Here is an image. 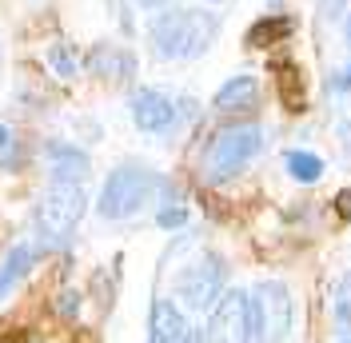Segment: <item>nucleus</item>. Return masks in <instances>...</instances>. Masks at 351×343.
Instances as JSON below:
<instances>
[{"label": "nucleus", "mask_w": 351, "mask_h": 343, "mask_svg": "<svg viewBox=\"0 0 351 343\" xmlns=\"http://www.w3.org/2000/svg\"><path fill=\"white\" fill-rule=\"evenodd\" d=\"M88 208V196H84V184H52L44 192L40 208H36V232L48 248L64 244L72 236V228L80 224V215Z\"/></svg>", "instance_id": "nucleus-4"}, {"label": "nucleus", "mask_w": 351, "mask_h": 343, "mask_svg": "<svg viewBox=\"0 0 351 343\" xmlns=\"http://www.w3.org/2000/svg\"><path fill=\"white\" fill-rule=\"evenodd\" d=\"M148 343H204L188 316L180 311L176 300H156L152 303V323H148Z\"/></svg>", "instance_id": "nucleus-9"}, {"label": "nucleus", "mask_w": 351, "mask_h": 343, "mask_svg": "<svg viewBox=\"0 0 351 343\" xmlns=\"http://www.w3.org/2000/svg\"><path fill=\"white\" fill-rule=\"evenodd\" d=\"M287 32H291V21L287 16H271V21H260L252 32H247V44H276V40H284Z\"/></svg>", "instance_id": "nucleus-15"}, {"label": "nucleus", "mask_w": 351, "mask_h": 343, "mask_svg": "<svg viewBox=\"0 0 351 343\" xmlns=\"http://www.w3.org/2000/svg\"><path fill=\"white\" fill-rule=\"evenodd\" d=\"M132 120H136V128L140 132H172L176 120H180V108L168 92H160V88H136L132 92Z\"/></svg>", "instance_id": "nucleus-8"}, {"label": "nucleus", "mask_w": 351, "mask_h": 343, "mask_svg": "<svg viewBox=\"0 0 351 343\" xmlns=\"http://www.w3.org/2000/svg\"><path fill=\"white\" fill-rule=\"evenodd\" d=\"M32 259H36V252H32L28 244H16V248L8 252V259L0 263V300H4V296H8L28 272H32Z\"/></svg>", "instance_id": "nucleus-13"}, {"label": "nucleus", "mask_w": 351, "mask_h": 343, "mask_svg": "<svg viewBox=\"0 0 351 343\" xmlns=\"http://www.w3.org/2000/svg\"><path fill=\"white\" fill-rule=\"evenodd\" d=\"M252 340L284 343L291 335V292L280 279H263L252 287Z\"/></svg>", "instance_id": "nucleus-5"}, {"label": "nucleus", "mask_w": 351, "mask_h": 343, "mask_svg": "<svg viewBox=\"0 0 351 343\" xmlns=\"http://www.w3.org/2000/svg\"><path fill=\"white\" fill-rule=\"evenodd\" d=\"M219 21L208 8H164L148 24V40L160 60H192L216 44Z\"/></svg>", "instance_id": "nucleus-1"}, {"label": "nucleus", "mask_w": 351, "mask_h": 343, "mask_svg": "<svg viewBox=\"0 0 351 343\" xmlns=\"http://www.w3.org/2000/svg\"><path fill=\"white\" fill-rule=\"evenodd\" d=\"M335 323H339V331L351 335V272L335 287Z\"/></svg>", "instance_id": "nucleus-16"}, {"label": "nucleus", "mask_w": 351, "mask_h": 343, "mask_svg": "<svg viewBox=\"0 0 351 343\" xmlns=\"http://www.w3.org/2000/svg\"><path fill=\"white\" fill-rule=\"evenodd\" d=\"M48 60H52V68H56V76H72V72H76V56L68 52L64 44H56V48L48 52Z\"/></svg>", "instance_id": "nucleus-17"}, {"label": "nucleus", "mask_w": 351, "mask_h": 343, "mask_svg": "<svg viewBox=\"0 0 351 343\" xmlns=\"http://www.w3.org/2000/svg\"><path fill=\"white\" fill-rule=\"evenodd\" d=\"M184 220H188L184 208H160V215H156V224H160V228H180Z\"/></svg>", "instance_id": "nucleus-19"}, {"label": "nucleus", "mask_w": 351, "mask_h": 343, "mask_svg": "<svg viewBox=\"0 0 351 343\" xmlns=\"http://www.w3.org/2000/svg\"><path fill=\"white\" fill-rule=\"evenodd\" d=\"M284 168H287V176H291L295 184H315V180L324 176V160H319L315 152L295 148V152H287L284 156Z\"/></svg>", "instance_id": "nucleus-14"}, {"label": "nucleus", "mask_w": 351, "mask_h": 343, "mask_svg": "<svg viewBox=\"0 0 351 343\" xmlns=\"http://www.w3.org/2000/svg\"><path fill=\"white\" fill-rule=\"evenodd\" d=\"M348 12V0H319V21H339Z\"/></svg>", "instance_id": "nucleus-18"}, {"label": "nucleus", "mask_w": 351, "mask_h": 343, "mask_svg": "<svg viewBox=\"0 0 351 343\" xmlns=\"http://www.w3.org/2000/svg\"><path fill=\"white\" fill-rule=\"evenodd\" d=\"M343 32H348V44H351V8H348V28H343Z\"/></svg>", "instance_id": "nucleus-24"}, {"label": "nucleus", "mask_w": 351, "mask_h": 343, "mask_svg": "<svg viewBox=\"0 0 351 343\" xmlns=\"http://www.w3.org/2000/svg\"><path fill=\"white\" fill-rule=\"evenodd\" d=\"M335 208H339V215H343V220H351V192L335 196Z\"/></svg>", "instance_id": "nucleus-22"}, {"label": "nucleus", "mask_w": 351, "mask_h": 343, "mask_svg": "<svg viewBox=\"0 0 351 343\" xmlns=\"http://www.w3.org/2000/svg\"><path fill=\"white\" fill-rule=\"evenodd\" d=\"M339 343H351V335H348V340H339Z\"/></svg>", "instance_id": "nucleus-25"}, {"label": "nucleus", "mask_w": 351, "mask_h": 343, "mask_svg": "<svg viewBox=\"0 0 351 343\" xmlns=\"http://www.w3.org/2000/svg\"><path fill=\"white\" fill-rule=\"evenodd\" d=\"M331 88H335V92H351V64L343 68V72H339V80H335Z\"/></svg>", "instance_id": "nucleus-23"}, {"label": "nucleus", "mask_w": 351, "mask_h": 343, "mask_svg": "<svg viewBox=\"0 0 351 343\" xmlns=\"http://www.w3.org/2000/svg\"><path fill=\"white\" fill-rule=\"evenodd\" d=\"M180 0H140V8H148V12H164V8H176Z\"/></svg>", "instance_id": "nucleus-21"}, {"label": "nucleus", "mask_w": 351, "mask_h": 343, "mask_svg": "<svg viewBox=\"0 0 351 343\" xmlns=\"http://www.w3.org/2000/svg\"><path fill=\"white\" fill-rule=\"evenodd\" d=\"M156 180L144 164H120L116 172H108L104 188H100V220H128L136 215L156 192Z\"/></svg>", "instance_id": "nucleus-2"}, {"label": "nucleus", "mask_w": 351, "mask_h": 343, "mask_svg": "<svg viewBox=\"0 0 351 343\" xmlns=\"http://www.w3.org/2000/svg\"><path fill=\"white\" fill-rule=\"evenodd\" d=\"M48 172H52V184H84L92 160H88V152L56 140V144H48Z\"/></svg>", "instance_id": "nucleus-10"}, {"label": "nucleus", "mask_w": 351, "mask_h": 343, "mask_svg": "<svg viewBox=\"0 0 351 343\" xmlns=\"http://www.w3.org/2000/svg\"><path fill=\"white\" fill-rule=\"evenodd\" d=\"M88 68H92L96 76H108V80H116V76H128L132 68H136V60H132V52L116 48V44H100V48L88 56Z\"/></svg>", "instance_id": "nucleus-12"}, {"label": "nucleus", "mask_w": 351, "mask_h": 343, "mask_svg": "<svg viewBox=\"0 0 351 343\" xmlns=\"http://www.w3.org/2000/svg\"><path fill=\"white\" fill-rule=\"evenodd\" d=\"M216 4H219V0H216Z\"/></svg>", "instance_id": "nucleus-26"}, {"label": "nucleus", "mask_w": 351, "mask_h": 343, "mask_svg": "<svg viewBox=\"0 0 351 343\" xmlns=\"http://www.w3.org/2000/svg\"><path fill=\"white\" fill-rule=\"evenodd\" d=\"M208 343H252V300L247 292L228 287L212 307V320L204 331Z\"/></svg>", "instance_id": "nucleus-7"}, {"label": "nucleus", "mask_w": 351, "mask_h": 343, "mask_svg": "<svg viewBox=\"0 0 351 343\" xmlns=\"http://www.w3.org/2000/svg\"><path fill=\"white\" fill-rule=\"evenodd\" d=\"M12 148H16V132L8 128V124H0V156H8Z\"/></svg>", "instance_id": "nucleus-20"}, {"label": "nucleus", "mask_w": 351, "mask_h": 343, "mask_svg": "<svg viewBox=\"0 0 351 343\" xmlns=\"http://www.w3.org/2000/svg\"><path fill=\"white\" fill-rule=\"evenodd\" d=\"M256 100H260V80L256 76H232L216 92L212 108L216 112H247V108H256Z\"/></svg>", "instance_id": "nucleus-11"}, {"label": "nucleus", "mask_w": 351, "mask_h": 343, "mask_svg": "<svg viewBox=\"0 0 351 343\" xmlns=\"http://www.w3.org/2000/svg\"><path fill=\"white\" fill-rule=\"evenodd\" d=\"M260 152H263V128H256V124L223 128L216 140L208 144V152H204V176H208L212 184H219V180L243 172Z\"/></svg>", "instance_id": "nucleus-3"}, {"label": "nucleus", "mask_w": 351, "mask_h": 343, "mask_svg": "<svg viewBox=\"0 0 351 343\" xmlns=\"http://www.w3.org/2000/svg\"><path fill=\"white\" fill-rule=\"evenodd\" d=\"M176 300L184 303L188 311H212L216 300L223 296V263L216 252H204L196 256L180 276H176Z\"/></svg>", "instance_id": "nucleus-6"}]
</instances>
